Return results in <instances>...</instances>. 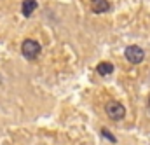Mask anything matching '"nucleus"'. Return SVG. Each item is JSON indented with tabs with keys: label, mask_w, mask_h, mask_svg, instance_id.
I'll return each mask as SVG.
<instances>
[{
	"label": "nucleus",
	"mask_w": 150,
	"mask_h": 145,
	"mask_svg": "<svg viewBox=\"0 0 150 145\" xmlns=\"http://www.w3.org/2000/svg\"><path fill=\"white\" fill-rule=\"evenodd\" d=\"M40 51H42L40 49V44H38L37 40H33V38H26L23 42V45H21V53H23V56L26 60H35V58H38Z\"/></svg>",
	"instance_id": "1"
},
{
	"label": "nucleus",
	"mask_w": 150,
	"mask_h": 145,
	"mask_svg": "<svg viewBox=\"0 0 150 145\" xmlns=\"http://www.w3.org/2000/svg\"><path fill=\"white\" fill-rule=\"evenodd\" d=\"M105 112H107V115L113 119V121H120V119H124V115H126V109L119 103V102H108L107 105H105Z\"/></svg>",
	"instance_id": "2"
},
{
	"label": "nucleus",
	"mask_w": 150,
	"mask_h": 145,
	"mask_svg": "<svg viewBox=\"0 0 150 145\" xmlns=\"http://www.w3.org/2000/svg\"><path fill=\"white\" fill-rule=\"evenodd\" d=\"M143 58H145V51H143L140 45H129V47L126 49V60H127L129 63L138 65V63L143 61Z\"/></svg>",
	"instance_id": "3"
},
{
	"label": "nucleus",
	"mask_w": 150,
	"mask_h": 145,
	"mask_svg": "<svg viewBox=\"0 0 150 145\" xmlns=\"http://www.w3.org/2000/svg\"><path fill=\"white\" fill-rule=\"evenodd\" d=\"M91 7L96 14H101L110 9V2L108 0H91Z\"/></svg>",
	"instance_id": "4"
},
{
	"label": "nucleus",
	"mask_w": 150,
	"mask_h": 145,
	"mask_svg": "<svg viewBox=\"0 0 150 145\" xmlns=\"http://www.w3.org/2000/svg\"><path fill=\"white\" fill-rule=\"evenodd\" d=\"M35 9H37V0H25V2H23L21 11H23V14H25L26 18H30Z\"/></svg>",
	"instance_id": "5"
},
{
	"label": "nucleus",
	"mask_w": 150,
	"mask_h": 145,
	"mask_svg": "<svg viewBox=\"0 0 150 145\" xmlns=\"http://www.w3.org/2000/svg\"><path fill=\"white\" fill-rule=\"evenodd\" d=\"M112 72H113V65L112 63L103 61V63L98 65V73H100V75H110Z\"/></svg>",
	"instance_id": "6"
},
{
	"label": "nucleus",
	"mask_w": 150,
	"mask_h": 145,
	"mask_svg": "<svg viewBox=\"0 0 150 145\" xmlns=\"http://www.w3.org/2000/svg\"><path fill=\"white\" fill-rule=\"evenodd\" d=\"M101 133H103V135H105V136H107V138H108V140H110V142H115V138H113L112 135H110V131H108V129H103V131H101Z\"/></svg>",
	"instance_id": "7"
},
{
	"label": "nucleus",
	"mask_w": 150,
	"mask_h": 145,
	"mask_svg": "<svg viewBox=\"0 0 150 145\" xmlns=\"http://www.w3.org/2000/svg\"><path fill=\"white\" fill-rule=\"evenodd\" d=\"M147 107H149V112H150V96H149V100H147Z\"/></svg>",
	"instance_id": "8"
}]
</instances>
